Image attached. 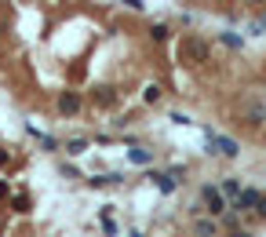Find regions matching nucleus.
Here are the masks:
<instances>
[{"label":"nucleus","mask_w":266,"mask_h":237,"mask_svg":"<svg viewBox=\"0 0 266 237\" xmlns=\"http://www.w3.org/2000/svg\"><path fill=\"white\" fill-rule=\"evenodd\" d=\"M201 208L215 219V215H222L230 205H226V197L219 193V186H212V183H208V186H201Z\"/></svg>","instance_id":"obj_1"},{"label":"nucleus","mask_w":266,"mask_h":237,"mask_svg":"<svg viewBox=\"0 0 266 237\" xmlns=\"http://www.w3.org/2000/svg\"><path fill=\"white\" fill-rule=\"evenodd\" d=\"M208 150H215V153H222V157H241V142H237V139L219 135V132H212V128H208Z\"/></svg>","instance_id":"obj_2"},{"label":"nucleus","mask_w":266,"mask_h":237,"mask_svg":"<svg viewBox=\"0 0 266 237\" xmlns=\"http://www.w3.org/2000/svg\"><path fill=\"white\" fill-rule=\"evenodd\" d=\"M179 55H182V59H189V62H204V59H208V44H204V41H197V37H186L182 48H179Z\"/></svg>","instance_id":"obj_3"},{"label":"nucleus","mask_w":266,"mask_h":237,"mask_svg":"<svg viewBox=\"0 0 266 237\" xmlns=\"http://www.w3.org/2000/svg\"><path fill=\"white\" fill-rule=\"evenodd\" d=\"M259 197H262L259 190L244 186V190H241V193L234 197V208H237V212H255V205H259Z\"/></svg>","instance_id":"obj_4"},{"label":"nucleus","mask_w":266,"mask_h":237,"mask_svg":"<svg viewBox=\"0 0 266 237\" xmlns=\"http://www.w3.org/2000/svg\"><path fill=\"white\" fill-rule=\"evenodd\" d=\"M194 233L197 237H219V223L215 219H197L194 223Z\"/></svg>","instance_id":"obj_5"},{"label":"nucleus","mask_w":266,"mask_h":237,"mask_svg":"<svg viewBox=\"0 0 266 237\" xmlns=\"http://www.w3.org/2000/svg\"><path fill=\"white\" fill-rule=\"evenodd\" d=\"M128 161H131V165H139V168H146L149 161H154V153L142 150V146H131V150H128Z\"/></svg>","instance_id":"obj_6"},{"label":"nucleus","mask_w":266,"mask_h":237,"mask_svg":"<svg viewBox=\"0 0 266 237\" xmlns=\"http://www.w3.org/2000/svg\"><path fill=\"white\" fill-rule=\"evenodd\" d=\"M59 110H62V113H77V110H81V99L73 95V92H66V95H59Z\"/></svg>","instance_id":"obj_7"},{"label":"nucleus","mask_w":266,"mask_h":237,"mask_svg":"<svg viewBox=\"0 0 266 237\" xmlns=\"http://www.w3.org/2000/svg\"><path fill=\"white\" fill-rule=\"evenodd\" d=\"M219 193L226 197V201H234V197L241 193V183H237V179H222V183H219Z\"/></svg>","instance_id":"obj_8"},{"label":"nucleus","mask_w":266,"mask_h":237,"mask_svg":"<svg viewBox=\"0 0 266 237\" xmlns=\"http://www.w3.org/2000/svg\"><path fill=\"white\" fill-rule=\"evenodd\" d=\"M149 179L161 186V193H172V190H175V183L168 179V172H149Z\"/></svg>","instance_id":"obj_9"},{"label":"nucleus","mask_w":266,"mask_h":237,"mask_svg":"<svg viewBox=\"0 0 266 237\" xmlns=\"http://www.w3.org/2000/svg\"><path fill=\"white\" fill-rule=\"evenodd\" d=\"M161 95H164L161 84H146V88H142V99H146V102H161Z\"/></svg>","instance_id":"obj_10"},{"label":"nucleus","mask_w":266,"mask_h":237,"mask_svg":"<svg viewBox=\"0 0 266 237\" xmlns=\"http://www.w3.org/2000/svg\"><path fill=\"white\" fill-rule=\"evenodd\" d=\"M84 150H88V142H84V139H69V142H66V153H69V157H81Z\"/></svg>","instance_id":"obj_11"},{"label":"nucleus","mask_w":266,"mask_h":237,"mask_svg":"<svg viewBox=\"0 0 266 237\" xmlns=\"http://www.w3.org/2000/svg\"><path fill=\"white\" fill-rule=\"evenodd\" d=\"M149 37H154V41H168V26H164V22L149 26Z\"/></svg>","instance_id":"obj_12"},{"label":"nucleus","mask_w":266,"mask_h":237,"mask_svg":"<svg viewBox=\"0 0 266 237\" xmlns=\"http://www.w3.org/2000/svg\"><path fill=\"white\" fill-rule=\"evenodd\" d=\"M222 44H226V48H241L244 37H237V33H222Z\"/></svg>","instance_id":"obj_13"},{"label":"nucleus","mask_w":266,"mask_h":237,"mask_svg":"<svg viewBox=\"0 0 266 237\" xmlns=\"http://www.w3.org/2000/svg\"><path fill=\"white\" fill-rule=\"evenodd\" d=\"M99 102H106V106H109V102H113V92H109V88H102V92H99Z\"/></svg>","instance_id":"obj_14"},{"label":"nucleus","mask_w":266,"mask_h":237,"mask_svg":"<svg viewBox=\"0 0 266 237\" xmlns=\"http://www.w3.org/2000/svg\"><path fill=\"white\" fill-rule=\"evenodd\" d=\"M124 4H128L131 11H142V8H146V4H142V0H124Z\"/></svg>","instance_id":"obj_15"},{"label":"nucleus","mask_w":266,"mask_h":237,"mask_svg":"<svg viewBox=\"0 0 266 237\" xmlns=\"http://www.w3.org/2000/svg\"><path fill=\"white\" fill-rule=\"evenodd\" d=\"M255 212H259V215H266V197H259V205H255Z\"/></svg>","instance_id":"obj_16"},{"label":"nucleus","mask_w":266,"mask_h":237,"mask_svg":"<svg viewBox=\"0 0 266 237\" xmlns=\"http://www.w3.org/2000/svg\"><path fill=\"white\" fill-rule=\"evenodd\" d=\"M262 26H266V19H262Z\"/></svg>","instance_id":"obj_17"}]
</instances>
